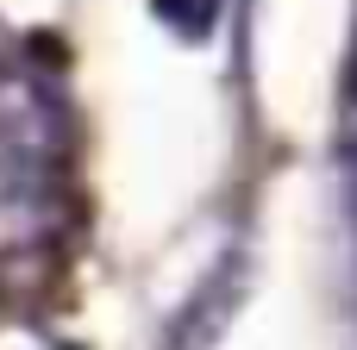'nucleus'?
I'll use <instances>...</instances> for the list:
<instances>
[{
	"label": "nucleus",
	"instance_id": "nucleus-5",
	"mask_svg": "<svg viewBox=\"0 0 357 350\" xmlns=\"http://www.w3.org/2000/svg\"><path fill=\"white\" fill-rule=\"evenodd\" d=\"M351 106H357V69H351Z\"/></svg>",
	"mask_w": 357,
	"mask_h": 350
},
{
	"label": "nucleus",
	"instance_id": "nucleus-1",
	"mask_svg": "<svg viewBox=\"0 0 357 350\" xmlns=\"http://www.w3.org/2000/svg\"><path fill=\"white\" fill-rule=\"evenodd\" d=\"M63 157V113L31 81L0 69V238L31 232L50 213Z\"/></svg>",
	"mask_w": 357,
	"mask_h": 350
},
{
	"label": "nucleus",
	"instance_id": "nucleus-3",
	"mask_svg": "<svg viewBox=\"0 0 357 350\" xmlns=\"http://www.w3.org/2000/svg\"><path fill=\"white\" fill-rule=\"evenodd\" d=\"M151 13L176 31V38H207L220 19V0H151Z\"/></svg>",
	"mask_w": 357,
	"mask_h": 350
},
{
	"label": "nucleus",
	"instance_id": "nucleus-4",
	"mask_svg": "<svg viewBox=\"0 0 357 350\" xmlns=\"http://www.w3.org/2000/svg\"><path fill=\"white\" fill-rule=\"evenodd\" d=\"M0 350H75L69 338L31 326V319H0Z\"/></svg>",
	"mask_w": 357,
	"mask_h": 350
},
{
	"label": "nucleus",
	"instance_id": "nucleus-2",
	"mask_svg": "<svg viewBox=\"0 0 357 350\" xmlns=\"http://www.w3.org/2000/svg\"><path fill=\"white\" fill-rule=\"evenodd\" d=\"M238 301H245V257H226V263L195 288V301L176 313L169 350H213V344H220V332L232 326Z\"/></svg>",
	"mask_w": 357,
	"mask_h": 350
}]
</instances>
